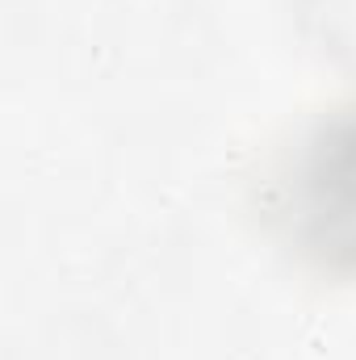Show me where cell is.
<instances>
[{"instance_id": "6da1fadb", "label": "cell", "mask_w": 356, "mask_h": 360, "mask_svg": "<svg viewBox=\"0 0 356 360\" xmlns=\"http://www.w3.org/2000/svg\"><path fill=\"white\" fill-rule=\"evenodd\" d=\"M260 210L281 243L331 276L352 269V122L348 109L314 113L268 164Z\"/></svg>"}]
</instances>
